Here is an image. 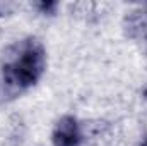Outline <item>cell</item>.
Segmentation results:
<instances>
[{
  "label": "cell",
  "instance_id": "cell-2",
  "mask_svg": "<svg viewBox=\"0 0 147 146\" xmlns=\"http://www.w3.org/2000/svg\"><path fill=\"white\" fill-rule=\"evenodd\" d=\"M51 141H53V146H80L82 132H80L79 122L72 115L62 117L55 124Z\"/></svg>",
  "mask_w": 147,
  "mask_h": 146
},
{
  "label": "cell",
  "instance_id": "cell-3",
  "mask_svg": "<svg viewBox=\"0 0 147 146\" xmlns=\"http://www.w3.org/2000/svg\"><path fill=\"white\" fill-rule=\"evenodd\" d=\"M142 146H147V139H146V141H144V145H142Z\"/></svg>",
  "mask_w": 147,
  "mask_h": 146
},
{
  "label": "cell",
  "instance_id": "cell-1",
  "mask_svg": "<svg viewBox=\"0 0 147 146\" xmlns=\"http://www.w3.org/2000/svg\"><path fill=\"white\" fill-rule=\"evenodd\" d=\"M46 67V55L45 48L38 40L22 41L10 60L3 67V77L10 86L19 89L29 88L36 84Z\"/></svg>",
  "mask_w": 147,
  "mask_h": 146
}]
</instances>
